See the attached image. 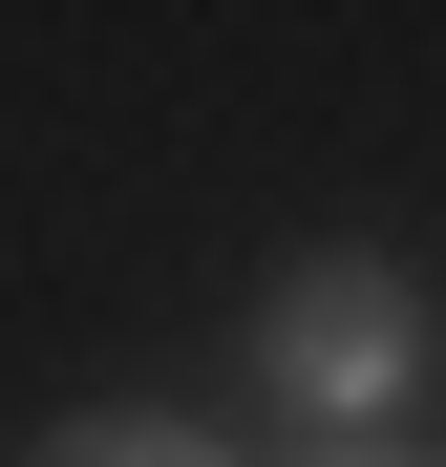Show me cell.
Here are the masks:
<instances>
[{"instance_id":"6da1fadb","label":"cell","mask_w":446,"mask_h":467,"mask_svg":"<svg viewBox=\"0 0 446 467\" xmlns=\"http://www.w3.org/2000/svg\"><path fill=\"white\" fill-rule=\"evenodd\" d=\"M425 276L404 255H297L276 297H255V382L297 425H340V446H404V404H425Z\"/></svg>"},{"instance_id":"3957f363","label":"cell","mask_w":446,"mask_h":467,"mask_svg":"<svg viewBox=\"0 0 446 467\" xmlns=\"http://www.w3.org/2000/svg\"><path fill=\"white\" fill-rule=\"evenodd\" d=\"M319 467H425V446H319Z\"/></svg>"},{"instance_id":"7a4b0ae2","label":"cell","mask_w":446,"mask_h":467,"mask_svg":"<svg viewBox=\"0 0 446 467\" xmlns=\"http://www.w3.org/2000/svg\"><path fill=\"white\" fill-rule=\"evenodd\" d=\"M43 467H234V446H192V425H64Z\"/></svg>"}]
</instances>
